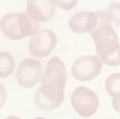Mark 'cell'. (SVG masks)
<instances>
[{
    "mask_svg": "<svg viewBox=\"0 0 120 119\" xmlns=\"http://www.w3.org/2000/svg\"><path fill=\"white\" fill-rule=\"evenodd\" d=\"M34 119H45V118H43V117H37V118H34Z\"/></svg>",
    "mask_w": 120,
    "mask_h": 119,
    "instance_id": "17",
    "label": "cell"
},
{
    "mask_svg": "<svg viewBox=\"0 0 120 119\" xmlns=\"http://www.w3.org/2000/svg\"><path fill=\"white\" fill-rule=\"evenodd\" d=\"M98 24V17L95 12H79L73 15L68 26L77 34L92 33Z\"/></svg>",
    "mask_w": 120,
    "mask_h": 119,
    "instance_id": "9",
    "label": "cell"
},
{
    "mask_svg": "<svg viewBox=\"0 0 120 119\" xmlns=\"http://www.w3.org/2000/svg\"><path fill=\"white\" fill-rule=\"evenodd\" d=\"M57 44V36L52 30L41 29L32 36L29 42V51L35 58L46 57L54 51Z\"/></svg>",
    "mask_w": 120,
    "mask_h": 119,
    "instance_id": "5",
    "label": "cell"
},
{
    "mask_svg": "<svg viewBox=\"0 0 120 119\" xmlns=\"http://www.w3.org/2000/svg\"><path fill=\"white\" fill-rule=\"evenodd\" d=\"M56 3L54 0H27V14L37 22H46L53 18Z\"/></svg>",
    "mask_w": 120,
    "mask_h": 119,
    "instance_id": "8",
    "label": "cell"
},
{
    "mask_svg": "<svg viewBox=\"0 0 120 119\" xmlns=\"http://www.w3.org/2000/svg\"><path fill=\"white\" fill-rule=\"evenodd\" d=\"M106 13L111 17L112 21L116 25L120 24V2H112L110 3Z\"/></svg>",
    "mask_w": 120,
    "mask_h": 119,
    "instance_id": "12",
    "label": "cell"
},
{
    "mask_svg": "<svg viewBox=\"0 0 120 119\" xmlns=\"http://www.w3.org/2000/svg\"><path fill=\"white\" fill-rule=\"evenodd\" d=\"M105 90L113 99L120 98V73L109 76L105 81Z\"/></svg>",
    "mask_w": 120,
    "mask_h": 119,
    "instance_id": "11",
    "label": "cell"
},
{
    "mask_svg": "<svg viewBox=\"0 0 120 119\" xmlns=\"http://www.w3.org/2000/svg\"><path fill=\"white\" fill-rule=\"evenodd\" d=\"M102 61L97 56H83L76 59L72 67V74L79 81H90L99 75Z\"/></svg>",
    "mask_w": 120,
    "mask_h": 119,
    "instance_id": "6",
    "label": "cell"
},
{
    "mask_svg": "<svg viewBox=\"0 0 120 119\" xmlns=\"http://www.w3.org/2000/svg\"><path fill=\"white\" fill-rule=\"evenodd\" d=\"M15 61L8 52H0V78L10 76L14 71Z\"/></svg>",
    "mask_w": 120,
    "mask_h": 119,
    "instance_id": "10",
    "label": "cell"
},
{
    "mask_svg": "<svg viewBox=\"0 0 120 119\" xmlns=\"http://www.w3.org/2000/svg\"><path fill=\"white\" fill-rule=\"evenodd\" d=\"M66 69L58 57H52L41 78V86L35 94V103L44 111L57 109L64 100Z\"/></svg>",
    "mask_w": 120,
    "mask_h": 119,
    "instance_id": "1",
    "label": "cell"
},
{
    "mask_svg": "<svg viewBox=\"0 0 120 119\" xmlns=\"http://www.w3.org/2000/svg\"><path fill=\"white\" fill-rule=\"evenodd\" d=\"M3 34L12 40H21L34 36L39 31V22L34 20L26 12L10 13L4 15L0 21Z\"/></svg>",
    "mask_w": 120,
    "mask_h": 119,
    "instance_id": "3",
    "label": "cell"
},
{
    "mask_svg": "<svg viewBox=\"0 0 120 119\" xmlns=\"http://www.w3.org/2000/svg\"><path fill=\"white\" fill-rule=\"evenodd\" d=\"M42 75L41 63L35 59L25 58L18 67L17 80L23 88H32L41 80Z\"/></svg>",
    "mask_w": 120,
    "mask_h": 119,
    "instance_id": "7",
    "label": "cell"
},
{
    "mask_svg": "<svg viewBox=\"0 0 120 119\" xmlns=\"http://www.w3.org/2000/svg\"><path fill=\"white\" fill-rule=\"evenodd\" d=\"M5 119H20V118L17 117V116H8V117H6Z\"/></svg>",
    "mask_w": 120,
    "mask_h": 119,
    "instance_id": "16",
    "label": "cell"
},
{
    "mask_svg": "<svg viewBox=\"0 0 120 119\" xmlns=\"http://www.w3.org/2000/svg\"><path fill=\"white\" fill-rule=\"evenodd\" d=\"M98 17V24L91 33L96 45V54L102 63L109 67L120 65V43L116 31L113 29L112 19L106 12H95Z\"/></svg>",
    "mask_w": 120,
    "mask_h": 119,
    "instance_id": "2",
    "label": "cell"
},
{
    "mask_svg": "<svg viewBox=\"0 0 120 119\" xmlns=\"http://www.w3.org/2000/svg\"><path fill=\"white\" fill-rule=\"evenodd\" d=\"M112 104H113V108L116 112L120 113V98H117V99H113L112 100Z\"/></svg>",
    "mask_w": 120,
    "mask_h": 119,
    "instance_id": "15",
    "label": "cell"
},
{
    "mask_svg": "<svg viewBox=\"0 0 120 119\" xmlns=\"http://www.w3.org/2000/svg\"><path fill=\"white\" fill-rule=\"evenodd\" d=\"M71 103L77 114L84 118H89L96 113L99 107V97L94 91L79 86L71 96Z\"/></svg>",
    "mask_w": 120,
    "mask_h": 119,
    "instance_id": "4",
    "label": "cell"
},
{
    "mask_svg": "<svg viewBox=\"0 0 120 119\" xmlns=\"http://www.w3.org/2000/svg\"><path fill=\"white\" fill-rule=\"evenodd\" d=\"M55 3L64 11H70L77 5L78 0H54Z\"/></svg>",
    "mask_w": 120,
    "mask_h": 119,
    "instance_id": "13",
    "label": "cell"
},
{
    "mask_svg": "<svg viewBox=\"0 0 120 119\" xmlns=\"http://www.w3.org/2000/svg\"><path fill=\"white\" fill-rule=\"evenodd\" d=\"M6 100V91L5 88L3 86V84L0 83V108H2V105L4 104Z\"/></svg>",
    "mask_w": 120,
    "mask_h": 119,
    "instance_id": "14",
    "label": "cell"
}]
</instances>
